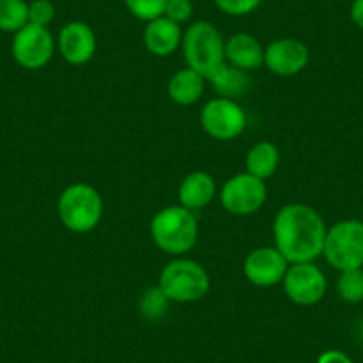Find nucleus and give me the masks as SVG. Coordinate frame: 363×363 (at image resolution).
Segmentation results:
<instances>
[{"mask_svg": "<svg viewBox=\"0 0 363 363\" xmlns=\"http://www.w3.org/2000/svg\"><path fill=\"white\" fill-rule=\"evenodd\" d=\"M29 23V2L0 0V30L15 34Z\"/></svg>", "mask_w": 363, "mask_h": 363, "instance_id": "20", "label": "nucleus"}, {"mask_svg": "<svg viewBox=\"0 0 363 363\" xmlns=\"http://www.w3.org/2000/svg\"><path fill=\"white\" fill-rule=\"evenodd\" d=\"M182 38H184L182 26L171 22L166 16H159L146 23L143 33L146 50L155 57H169L171 54H174L182 47Z\"/></svg>", "mask_w": 363, "mask_h": 363, "instance_id": "15", "label": "nucleus"}, {"mask_svg": "<svg viewBox=\"0 0 363 363\" xmlns=\"http://www.w3.org/2000/svg\"><path fill=\"white\" fill-rule=\"evenodd\" d=\"M291 262L277 246H260L251 250L244 258V277L251 285L260 289L277 287L284 281Z\"/></svg>", "mask_w": 363, "mask_h": 363, "instance_id": "11", "label": "nucleus"}, {"mask_svg": "<svg viewBox=\"0 0 363 363\" xmlns=\"http://www.w3.org/2000/svg\"><path fill=\"white\" fill-rule=\"evenodd\" d=\"M326 232L323 216L305 203L284 205L272 221L274 246L291 264L315 262L323 257Z\"/></svg>", "mask_w": 363, "mask_h": 363, "instance_id": "1", "label": "nucleus"}, {"mask_svg": "<svg viewBox=\"0 0 363 363\" xmlns=\"http://www.w3.org/2000/svg\"><path fill=\"white\" fill-rule=\"evenodd\" d=\"M323 257L335 271L363 267V221L342 219L330 226L324 239Z\"/></svg>", "mask_w": 363, "mask_h": 363, "instance_id": "6", "label": "nucleus"}, {"mask_svg": "<svg viewBox=\"0 0 363 363\" xmlns=\"http://www.w3.org/2000/svg\"><path fill=\"white\" fill-rule=\"evenodd\" d=\"M169 299L164 294L162 289L157 287L146 289L139 298V313L148 320H160L169 310Z\"/></svg>", "mask_w": 363, "mask_h": 363, "instance_id": "22", "label": "nucleus"}, {"mask_svg": "<svg viewBox=\"0 0 363 363\" xmlns=\"http://www.w3.org/2000/svg\"><path fill=\"white\" fill-rule=\"evenodd\" d=\"M349 16H351L352 23L363 30V0H352Z\"/></svg>", "mask_w": 363, "mask_h": 363, "instance_id": "28", "label": "nucleus"}, {"mask_svg": "<svg viewBox=\"0 0 363 363\" xmlns=\"http://www.w3.org/2000/svg\"><path fill=\"white\" fill-rule=\"evenodd\" d=\"M159 287L171 303H196L211 292L212 281L200 262L174 257L160 271Z\"/></svg>", "mask_w": 363, "mask_h": 363, "instance_id": "5", "label": "nucleus"}, {"mask_svg": "<svg viewBox=\"0 0 363 363\" xmlns=\"http://www.w3.org/2000/svg\"><path fill=\"white\" fill-rule=\"evenodd\" d=\"M205 77L191 68H180L167 80V96L180 107H191L201 100L205 93Z\"/></svg>", "mask_w": 363, "mask_h": 363, "instance_id": "17", "label": "nucleus"}, {"mask_svg": "<svg viewBox=\"0 0 363 363\" xmlns=\"http://www.w3.org/2000/svg\"><path fill=\"white\" fill-rule=\"evenodd\" d=\"M315 363H354V359L340 349H326L320 352Z\"/></svg>", "mask_w": 363, "mask_h": 363, "instance_id": "27", "label": "nucleus"}, {"mask_svg": "<svg viewBox=\"0 0 363 363\" xmlns=\"http://www.w3.org/2000/svg\"><path fill=\"white\" fill-rule=\"evenodd\" d=\"M218 196V186L211 173L207 171H191L178 186V203L189 211L198 212L214 201Z\"/></svg>", "mask_w": 363, "mask_h": 363, "instance_id": "14", "label": "nucleus"}, {"mask_svg": "<svg viewBox=\"0 0 363 363\" xmlns=\"http://www.w3.org/2000/svg\"><path fill=\"white\" fill-rule=\"evenodd\" d=\"M221 207L228 214L246 218L260 211L267 201V186L247 171L230 177L218 193Z\"/></svg>", "mask_w": 363, "mask_h": 363, "instance_id": "7", "label": "nucleus"}, {"mask_svg": "<svg viewBox=\"0 0 363 363\" xmlns=\"http://www.w3.org/2000/svg\"><path fill=\"white\" fill-rule=\"evenodd\" d=\"M55 20V4L52 0H30L29 2V23L40 27H48Z\"/></svg>", "mask_w": 363, "mask_h": 363, "instance_id": "24", "label": "nucleus"}, {"mask_svg": "<svg viewBox=\"0 0 363 363\" xmlns=\"http://www.w3.org/2000/svg\"><path fill=\"white\" fill-rule=\"evenodd\" d=\"M194 15V4L193 0H166V8H164V15L169 18L171 22L184 26L189 23Z\"/></svg>", "mask_w": 363, "mask_h": 363, "instance_id": "25", "label": "nucleus"}, {"mask_svg": "<svg viewBox=\"0 0 363 363\" xmlns=\"http://www.w3.org/2000/svg\"><path fill=\"white\" fill-rule=\"evenodd\" d=\"M264 0H214L216 8L228 16H246L260 8Z\"/></svg>", "mask_w": 363, "mask_h": 363, "instance_id": "26", "label": "nucleus"}, {"mask_svg": "<svg viewBox=\"0 0 363 363\" xmlns=\"http://www.w3.org/2000/svg\"><path fill=\"white\" fill-rule=\"evenodd\" d=\"M225 41L221 30L208 20H196L191 23L184 30L180 47L187 68L208 79L226 61Z\"/></svg>", "mask_w": 363, "mask_h": 363, "instance_id": "4", "label": "nucleus"}, {"mask_svg": "<svg viewBox=\"0 0 363 363\" xmlns=\"http://www.w3.org/2000/svg\"><path fill=\"white\" fill-rule=\"evenodd\" d=\"M57 45H55L54 34L48 27L27 23L23 29L13 34L11 40V55L15 62L22 68L41 69L52 61Z\"/></svg>", "mask_w": 363, "mask_h": 363, "instance_id": "9", "label": "nucleus"}, {"mask_svg": "<svg viewBox=\"0 0 363 363\" xmlns=\"http://www.w3.org/2000/svg\"><path fill=\"white\" fill-rule=\"evenodd\" d=\"M57 214L62 226L72 233H89L104 218V198L86 182L69 184L57 200Z\"/></svg>", "mask_w": 363, "mask_h": 363, "instance_id": "3", "label": "nucleus"}, {"mask_svg": "<svg viewBox=\"0 0 363 363\" xmlns=\"http://www.w3.org/2000/svg\"><path fill=\"white\" fill-rule=\"evenodd\" d=\"M153 244L171 257H184L198 242L200 225L196 212L178 205H169L157 212L150 223Z\"/></svg>", "mask_w": 363, "mask_h": 363, "instance_id": "2", "label": "nucleus"}, {"mask_svg": "<svg viewBox=\"0 0 363 363\" xmlns=\"http://www.w3.org/2000/svg\"><path fill=\"white\" fill-rule=\"evenodd\" d=\"M127 11L135 20L148 23L164 15L166 0H123Z\"/></svg>", "mask_w": 363, "mask_h": 363, "instance_id": "23", "label": "nucleus"}, {"mask_svg": "<svg viewBox=\"0 0 363 363\" xmlns=\"http://www.w3.org/2000/svg\"><path fill=\"white\" fill-rule=\"evenodd\" d=\"M200 123L216 141H233L246 130L247 116L237 100L216 96L201 107Z\"/></svg>", "mask_w": 363, "mask_h": 363, "instance_id": "8", "label": "nucleus"}, {"mask_svg": "<svg viewBox=\"0 0 363 363\" xmlns=\"http://www.w3.org/2000/svg\"><path fill=\"white\" fill-rule=\"evenodd\" d=\"M281 285L289 301L298 306L317 305L328 292V278L315 262H299L289 265Z\"/></svg>", "mask_w": 363, "mask_h": 363, "instance_id": "10", "label": "nucleus"}, {"mask_svg": "<svg viewBox=\"0 0 363 363\" xmlns=\"http://www.w3.org/2000/svg\"><path fill=\"white\" fill-rule=\"evenodd\" d=\"M212 87L218 93V96H225V99L237 100L250 89V73L244 72V69L235 68V66L228 65V62H223L211 77Z\"/></svg>", "mask_w": 363, "mask_h": 363, "instance_id": "19", "label": "nucleus"}, {"mask_svg": "<svg viewBox=\"0 0 363 363\" xmlns=\"http://www.w3.org/2000/svg\"><path fill=\"white\" fill-rule=\"evenodd\" d=\"M281 153L274 143L271 141H258L247 150L246 153V171L260 180H267L277 173L280 167Z\"/></svg>", "mask_w": 363, "mask_h": 363, "instance_id": "18", "label": "nucleus"}, {"mask_svg": "<svg viewBox=\"0 0 363 363\" xmlns=\"http://www.w3.org/2000/svg\"><path fill=\"white\" fill-rule=\"evenodd\" d=\"M55 45H57V52L61 54V57L72 66L87 65L95 57L96 48H99L93 27L80 20H73V22L62 26L55 38Z\"/></svg>", "mask_w": 363, "mask_h": 363, "instance_id": "13", "label": "nucleus"}, {"mask_svg": "<svg viewBox=\"0 0 363 363\" xmlns=\"http://www.w3.org/2000/svg\"><path fill=\"white\" fill-rule=\"evenodd\" d=\"M225 59L235 68L255 72L264 66V47L253 34L235 33L225 41Z\"/></svg>", "mask_w": 363, "mask_h": 363, "instance_id": "16", "label": "nucleus"}, {"mask_svg": "<svg viewBox=\"0 0 363 363\" xmlns=\"http://www.w3.org/2000/svg\"><path fill=\"white\" fill-rule=\"evenodd\" d=\"M310 62V48L296 38H278L264 47V66L278 77H294Z\"/></svg>", "mask_w": 363, "mask_h": 363, "instance_id": "12", "label": "nucleus"}, {"mask_svg": "<svg viewBox=\"0 0 363 363\" xmlns=\"http://www.w3.org/2000/svg\"><path fill=\"white\" fill-rule=\"evenodd\" d=\"M337 294L342 301L358 305L363 301V267L342 271L337 278Z\"/></svg>", "mask_w": 363, "mask_h": 363, "instance_id": "21", "label": "nucleus"}]
</instances>
